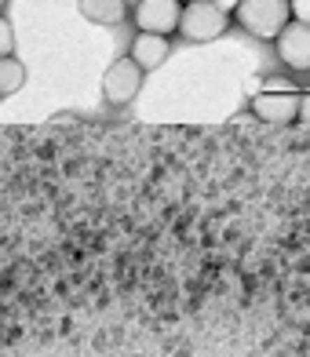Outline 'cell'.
<instances>
[{
    "instance_id": "6da1fadb",
    "label": "cell",
    "mask_w": 310,
    "mask_h": 357,
    "mask_svg": "<svg viewBox=\"0 0 310 357\" xmlns=\"http://www.w3.org/2000/svg\"><path fill=\"white\" fill-rule=\"evenodd\" d=\"M234 15L244 33H252L259 40H274L285 29V22L292 19L288 0H237Z\"/></svg>"
},
{
    "instance_id": "7a4b0ae2",
    "label": "cell",
    "mask_w": 310,
    "mask_h": 357,
    "mask_svg": "<svg viewBox=\"0 0 310 357\" xmlns=\"http://www.w3.org/2000/svg\"><path fill=\"white\" fill-rule=\"evenodd\" d=\"M179 33L190 44H208L219 33H226V15L212 4V0H193V4H186L183 15H179Z\"/></svg>"
},
{
    "instance_id": "3957f363",
    "label": "cell",
    "mask_w": 310,
    "mask_h": 357,
    "mask_svg": "<svg viewBox=\"0 0 310 357\" xmlns=\"http://www.w3.org/2000/svg\"><path fill=\"white\" fill-rule=\"evenodd\" d=\"M142 88V70L132 59H117L110 62V70L103 73V99L110 106H128Z\"/></svg>"
},
{
    "instance_id": "277c9868",
    "label": "cell",
    "mask_w": 310,
    "mask_h": 357,
    "mask_svg": "<svg viewBox=\"0 0 310 357\" xmlns=\"http://www.w3.org/2000/svg\"><path fill=\"white\" fill-rule=\"evenodd\" d=\"M179 15H183V4L179 0H139L135 4V26L139 33H172L179 29Z\"/></svg>"
},
{
    "instance_id": "5b68a950",
    "label": "cell",
    "mask_w": 310,
    "mask_h": 357,
    "mask_svg": "<svg viewBox=\"0 0 310 357\" xmlns=\"http://www.w3.org/2000/svg\"><path fill=\"white\" fill-rule=\"evenodd\" d=\"M277 40V55H281V62L288 70H310V26L307 22H285V29L274 37Z\"/></svg>"
},
{
    "instance_id": "8992f818",
    "label": "cell",
    "mask_w": 310,
    "mask_h": 357,
    "mask_svg": "<svg viewBox=\"0 0 310 357\" xmlns=\"http://www.w3.org/2000/svg\"><path fill=\"white\" fill-rule=\"evenodd\" d=\"M252 113L267 124H288V121L300 117V95L259 91V95H252Z\"/></svg>"
},
{
    "instance_id": "52a82bcc",
    "label": "cell",
    "mask_w": 310,
    "mask_h": 357,
    "mask_svg": "<svg viewBox=\"0 0 310 357\" xmlns=\"http://www.w3.org/2000/svg\"><path fill=\"white\" fill-rule=\"evenodd\" d=\"M135 62V66L146 73V70H157L161 62L168 59V37H161V33H139L132 40V55H128Z\"/></svg>"
},
{
    "instance_id": "ba28073f",
    "label": "cell",
    "mask_w": 310,
    "mask_h": 357,
    "mask_svg": "<svg viewBox=\"0 0 310 357\" xmlns=\"http://www.w3.org/2000/svg\"><path fill=\"white\" fill-rule=\"evenodd\" d=\"M80 15L95 26H117L128 15V0H80Z\"/></svg>"
},
{
    "instance_id": "9c48e42d",
    "label": "cell",
    "mask_w": 310,
    "mask_h": 357,
    "mask_svg": "<svg viewBox=\"0 0 310 357\" xmlns=\"http://www.w3.org/2000/svg\"><path fill=\"white\" fill-rule=\"evenodd\" d=\"M26 84V66L15 55L0 59V95H15Z\"/></svg>"
},
{
    "instance_id": "30bf717a",
    "label": "cell",
    "mask_w": 310,
    "mask_h": 357,
    "mask_svg": "<svg viewBox=\"0 0 310 357\" xmlns=\"http://www.w3.org/2000/svg\"><path fill=\"white\" fill-rule=\"evenodd\" d=\"M259 88L274 91V95H296V91H300V88L292 84V80H285V77H267V80H259Z\"/></svg>"
},
{
    "instance_id": "8fae6325",
    "label": "cell",
    "mask_w": 310,
    "mask_h": 357,
    "mask_svg": "<svg viewBox=\"0 0 310 357\" xmlns=\"http://www.w3.org/2000/svg\"><path fill=\"white\" fill-rule=\"evenodd\" d=\"M11 52H15V29L4 15H0V59H8Z\"/></svg>"
},
{
    "instance_id": "7c38bea8",
    "label": "cell",
    "mask_w": 310,
    "mask_h": 357,
    "mask_svg": "<svg viewBox=\"0 0 310 357\" xmlns=\"http://www.w3.org/2000/svg\"><path fill=\"white\" fill-rule=\"evenodd\" d=\"M288 15H292V22L310 26V0H288Z\"/></svg>"
},
{
    "instance_id": "4fadbf2b",
    "label": "cell",
    "mask_w": 310,
    "mask_h": 357,
    "mask_svg": "<svg viewBox=\"0 0 310 357\" xmlns=\"http://www.w3.org/2000/svg\"><path fill=\"white\" fill-rule=\"evenodd\" d=\"M296 121H307V124H310V91L300 95V117H296Z\"/></svg>"
},
{
    "instance_id": "5bb4252c",
    "label": "cell",
    "mask_w": 310,
    "mask_h": 357,
    "mask_svg": "<svg viewBox=\"0 0 310 357\" xmlns=\"http://www.w3.org/2000/svg\"><path fill=\"white\" fill-rule=\"evenodd\" d=\"M212 4H216V8L223 11V15H230V11L237 8V0H212Z\"/></svg>"
},
{
    "instance_id": "9a60e30c",
    "label": "cell",
    "mask_w": 310,
    "mask_h": 357,
    "mask_svg": "<svg viewBox=\"0 0 310 357\" xmlns=\"http://www.w3.org/2000/svg\"><path fill=\"white\" fill-rule=\"evenodd\" d=\"M179 4H193V0H179Z\"/></svg>"
},
{
    "instance_id": "2e32d148",
    "label": "cell",
    "mask_w": 310,
    "mask_h": 357,
    "mask_svg": "<svg viewBox=\"0 0 310 357\" xmlns=\"http://www.w3.org/2000/svg\"><path fill=\"white\" fill-rule=\"evenodd\" d=\"M4 4H8V0H0V8H4Z\"/></svg>"
}]
</instances>
